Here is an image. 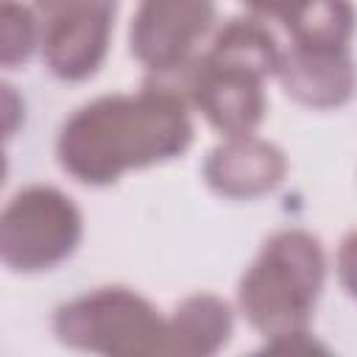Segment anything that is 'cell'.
Returning a JSON list of instances; mask_svg holds the SVG:
<instances>
[{"label":"cell","instance_id":"cell-4","mask_svg":"<svg viewBox=\"0 0 357 357\" xmlns=\"http://www.w3.org/2000/svg\"><path fill=\"white\" fill-rule=\"evenodd\" d=\"M53 335L75 351L109 357L167 354V318L142 293L120 284L95 287L59 304Z\"/></svg>","mask_w":357,"mask_h":357},{"label":"cell","instance_id":"cell-11","mask_svg":"<svg viewBox=\"0 0 357 357\" xmlns=\"http://www.w3.org/2000/svg\"><path fill=\"white\" fill-rule=\"evenodd\" d=\"M42 28L36 8L20 3V0H3L0 3V64L6 70H17L25 64L33 50L39 47Z\"/></svg>","mask_w":357,"mask_h":357},{"label":"cell","instance_id":"cell-1","mask_svg":"<svg viewBox=\"0 0 357 357\" xmlns=\"http://www.w3.org/2000/svg\"><path fill=\"white\" fill-rule=\"evenodd\" d=\"M187 95L167 78L78 106L59 128L56 159L86 187H109L128 170L170 162L192 145Z\"/></svg>","mask_w":357,"mask_h":357},{"label":"cell","instance_id":"cell-12","mask_svg":"<svg viewBox=\"0 0 357 357\" xmlns=\"http://www.w3.org/2000/svg\"><path fill=\"white\" fill-rule=\"evenodd\" d=\"M243 6L259 20H276L287 33L318 6V0H243Z\"/></svg>","mask_w":357,"mask_h":357},{"label":"cell","instance_id":"cell-6","mask_svg":"<svg viewBox=\"0 0 357 357\" xmlns=\"http://www.w3.org/2000/svg\"><path fill=\"white\" fill-rule=\"evenodd\" d=\"M42 61L59 81L92 78L112 45L120 0H33Z\"/></svg>","mask_w":357,"mask_h":357},{"label":"cell","instance_id":"cell-13","mask_svg":"<svg viewBox=\"0 0 357 357\" xmlns=\"http://www.w3.org/2000/svg\"><path fill=\"white\" fill-rule=\"evenodd\" d=\"M335 271H337L340 287L357 301V229H351L340 240L337 257H335Z\"/></svg>","mask_w":357,"mask_h":357},{"label":"cell","instance_id":"cell-3","mask_svg":"<svg viewBox=\"0 0 357 357\" xmlns=\"http://www.w3.org/2000/svg\"><path fill=\"white\" fill-rule=\"evenodd\" d=\"M326 282V254L307 229L271 234L237 284V307L268 349L296 351L310 340V321Z\"/></svg>","mask_w":357,"mask_h":357},{"label":"cell","instance_id":"cell-10","mask_svg":"<svg viewBox=\"0 0 357 357\" xmlns=\"http://www.w3.org/2000/svg\"><path fill=\"white\" fill-rule=\"evenodd\" d=\"M234 332V310L215 293L181 298L167 318V354L206 357L220 351Z\"/></svg>","mask_w":357,"mask_h":357},{"label":"cell","instance_id":"cell-2","mask_svg":"<svg viewBox=\"0 0 357 357\" xmlns=\"http://www.w3.org/2000/svg\"><path fill=\"white\" fill-rule=\"evenodd\" d=\"M279 64L282 47L268 25L259 17H231L215 31L209 47L176 73L178 84H173L212 128L245 137L268 112L265 81L279 73Z\"/></svg>","mask_w":357,"mask_h":357},{"label":"cell","instance_id":"cell-5","mask_svg":"<svg viewBox=\"0 0 357 357\" xmlns=\"http://www.w3.org/2000/svg\"><path fill=\"white\" fill-rule=\"evenodd\" d=\"M84 237L78 204L53 184H28L0 215V259L14 273H42L75 254Z\"/></svg>","mask_w":357,"mask_h":357},{"label":"cell","instance_id":"cell-9","mask_svg":"<svg viewBox=\"0 0 357 357\" xmlns=\"http://www.w3.org/2000/svg\"><path fill=\"white\" fill-rule=\"evenodd\" d=\"M276 78L287 98L310 109H337L351 100L357 70L349 47H298L282 53Z\"/></svg>","mask_w":357,"mask_h":357},{"label":"cell","instance_id":"cell-8","mask_svg":"<svg viewBox=\"0 0 357 357\" xmlns=\"http://www.w3.org/2000/svg\"><path fill=\"white\" fill-rule=\"evenodd\" d=\"M206 187L231 201H251L273 192L287 176V159L279 145L254 134L226 137L204 159Z\"/></svg>","mask_w":357,"mask_h":357},{"label":"cell","instance_id":"cell-7","mask_svg":"<svg viewBox=\"0 0 357 357\" xmlns=\"http://www.w3.org/2000/svg\"><path fill=\"white\" fill-rule=\"evenodd\" d=\"M215 14V0H142L128 28L131 56L153 75H176L195 59Z\"/></svg>","mask_w":357,"mask_h":357}]
</instances>
